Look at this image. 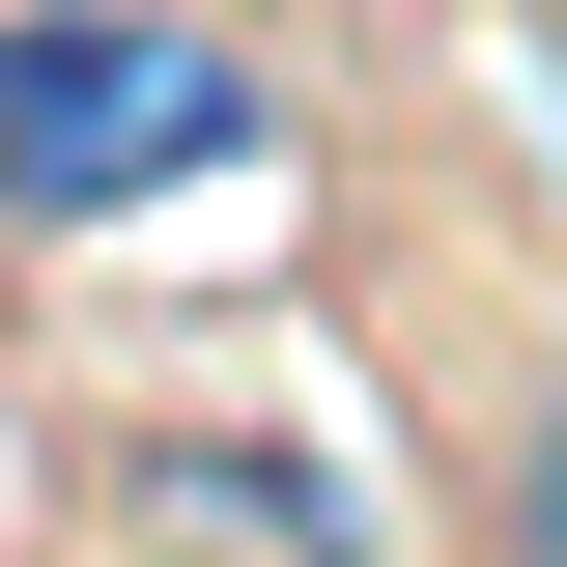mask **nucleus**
I'll use <instances>...</instances> for the list:
<instances>
[{
  "mask_svg": "<svg viewBox=\"0 0 567 567\" xmlns=\"http://www.w3.org/2000/svg\"><path fill=\"white\" fill-rule=\"evenodd\" d=\"M256 142V58L199 0H0V227H142Z\"/></svg>",
  "mask_w": 567,
  "mask_h": 567,
  "instance_id": "1",
  "label": "nucleus"
},
{
  "mask_svg": "<svg viewBox=\"0 0 567 567\" xmlns=\"http://www.w3.org/2000/svg\"><path fill=\"white\" fill-rule=\"evenodd\" d=\"M114 511H171V539H256V567H369V511L312 483V454H199V425H142Z\"/></svg>",
  "mask_w": 567,
  "mask_h": 567,
  "instance_id": "2",
  "label": "nucleus"
},
{
  "mask_svg": "<svg viewBox=\"0 0 567 567\" xmlns=\"http://www.w3.org/2000/svg\"><path fill=\"white\" fill-rule=\"evenodd\" d=\"M511 567H567V398L511 425Z\"/></svg>",
  "mask_w": 567,
  "mask_h": 567,
  "instance_id": "3",
  "label": "nucleus"
},
{
  "mask_svg": "<svg viewBox=\"0 0 567 567\" xmlns=\"http://www.w3.org/2000/svg\"><path fill=\"white\" fill-rule=\"evenodd\" d=\"M539 171H567V29H539Z\"/></svg>",
  "mask_w": 567,
  "mask_h": 567,
  "instance_id": "4",
  "label": "nucleus"
}]
</instances>
